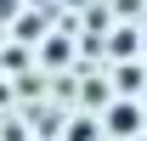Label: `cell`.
Returning a JSON list of instances; mask_svg holds the SVG:
<instances>
[{
    "instance_id": "cell-1",
    "label": "cell",
    "mask_w": 147,
    "mask_h": 141,
    "mask_svg": "<svg viewBox=\"0 0 147 141\" xmlns=\"http://www.w3.org/2000/svg\"><path fill=\"white\" fill-rule=\"evenodd\" d=\"M108 124H113V130H125V136H130V130H136V107H125V102H119V107H113V113H108Z\"/></svg>"
}]
</instances>
